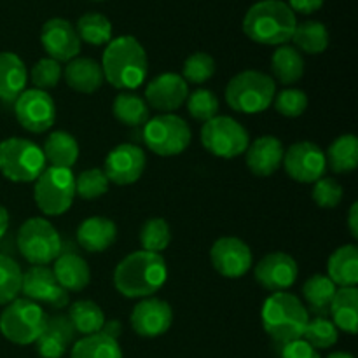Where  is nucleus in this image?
I'll return each mask as SVG.
<instances>
[{"mask_svg": "<svg viewBox=\"0 0 358 358\" xmlns=\"http://www.w3.org/2000/svg\"><path fill=\"white\" fill-rule=\"evenodd\" d=\"M168 268L163 255L138 250L122 259L114 271V285L129 299L149 297L166 283Z\"/></svg>", "mask_w": 358, "mask_h": 358, "instance_id": "f257e3e1", "label": "nucleus"}, {"mask_svg": "<svg viewBox=\"0 0 358 358\" xmlns=\"http://www.w3.org/2000/svg\"><path fill=\"white\" fill-rule=\"evenodd\" d=\"M107 83L117 90H136L145 83L149 62L143 45L131 35H121L107 44L101 58Z\"/></svg>", "mask_w": 358, "mask_h": 358, "instance_id": "f03ea898", "label": "nucleus"}, {"mask_svg": "<svg viewBox=\"0 0 358 358\" xmlns=\"http://www.w3.org/2000/svg\"><path fill=\"white\" fill-rule=\"evenodd\" d=\"M296 14L283 0H261L247 10L243 34L255 44L283 45L296 30Z\"/></svg>", "mask_w": 358, "mask_h": 358, "instance_id": "7ed1b4c3", "label": "nucleus"}, {"mask_svg": "<svg viewBox=\"0 0 358 358\" xmlns=\"http://www.w3.org/2000/svg\"><path fill=\"white\" fill-rule=\"evenodd\" d=\"M310 322L308 310L299 297L289 292H275L262 306V325L269 338L280 345L303 339L304 329Z\"/></svg>", "mask_w": 358, "mask_h": 358, "instance_id": "20e7f679", "label": "nucleus"}, {"mask_svg": "<svg viewBox=\"0 0 358 358\" xmlns=\"http://www.w3.org/2000/svg\"><path fill=\"white\" fill-rule=\"evenodd\" d=\"M276 96L273 77L259 70H245L234 76L226 87V100L241 114H261L268 110Z\"/></svg>", "mask_w": 358, "mask_h": 358, "instance_id": "39448f33", "label": "nucleus"}, {"mask_svg": "<svg viewBox=\"0 0 358 358\" xmlns=\"http://www.w3.org/2000/svg\"><path fill=\"white\" fill-rule=\"evenodd\" d=\"M44 170L45 157L37 143L20 136L0 142V173L10 182H35Z\"/></svg>", "mask_w": 358, "mask_h": 358, "instance_id": "423d86ee", "label": "nucleus"}, {"mask_svg": "<svg viewBox=\"0 0 358 358\" xmlns=\"http://www.w3.org/2000/svg\"><path fill=\"white\" fill-rule=\"evenodd\" d=\"M20 254L34 266H48L62 254V236L49 220L34 217L17 231Z\"/></svg>", "mask_w": 358, "mask_h": 358, "instance_id": "0eeeda50", "label": "nucleus"}, {"mask_svg": "<svg viewBox=\"0 0 358 358\" xmlns=\"http://www.w3.org/2000/svg\"><path fill=\"white\" fill-rule=\"evenodd\" d=\"M34 198L45 215L58 217L69 212L76 198V177L72 170L45 168L35 180Z\"/></svg>", "mask_w": 358, "mask_h": 358, "instance_id": "6e6552de", "label": "nucleus"}, {"mask_svg": "<svg viewBox=\"0 0 358 358\" xmlns=\"http://www.w3.org/2000/svg\"><path fill=\"white\" fill-rule=\"evenodd\" d=\"M45 313L30 299H14L0 315V332L14 345H31L37 341L45 324Z\"/></svg>", "mask_w": 358, "mask_h": 358, "instance_id": "1a4fd4ad", "label": "nucleus"}, {"mask_svg": "<svg viewBox=\"0 0 358 358\" xmlns=\"http://www.w3.org/2000/svg\"><path fill=\"white\" fill-rule=\"evenodd\" d=\"M191 138L189 124L175 114L156 115L143 124V142L157 156H178L187 149Z\"/></svg>", "mask_w": 358, "mask_h": 358, "instance_id": "9d476101", "label": "nucleus"}, {"mask_svg": "<svg viewBox=\"0 0 358 358\" xmlns=\"http://www.w3.org/2000/svg\"><path fill=\"white\" fill-rule=\"evenodd\" d=\"M201 143L210 154L222 159H233L247 152L250 145L248 131L227 115H217L201 128Z\"/></svg>", "mask_w": 358, "mask_h": 358, "instance_id": "9b49d317", "label": "nucleus"}, {"mask_svg": "<svg viewBox=\"0 0 358 358\" xmlns=\"http://www.w3.org/2000/svg\"><path fill=\"white\" fill-rule=\"evenodd\" d=\"M287 175L301 184H315L327 170L325 152L313 142H297L283 154Z\"/></svg>", "mask_w": 358, "mask_h": 358, "instance_id": "f8f14e48", "label": "nucleus"}, {"mask_svg": "<svg viewBox=\"0 0 358 358\" xmlns=\"http://www.w3.org/2000/svg\"><path fill=\"white\" fill-rule=\"evenodd\" d=\"M17 122L30 133H44L51 129L56 119L55 100L45 91L27 90L14 101Z\"/></svg>", "mask_w": 358, "mask_h": 358, "instance_id": "ddd939ff", "label": "nucleus"}, {"mask_svg": "<svg viewBox=\"0 0 358 358\" xmlns=\"http://www.w3.org/2000/svg\"><path fill=\"white\" fill-rule=\"evenodd\" d=\"M212 266L224 278H241L252 268V250L243 240L236 236H224L213 243L210 250Z\"/></svg>", "mask_w": 358, "mask_h": 358, "instance_id": "4468645a", "label": "nucleus"}, {"mask_svg": "<svg viewBox=\"0 0 358 358\" xmlns=\"http://www.w3.org/2000/svg\"><path fill=\"white\" fill-rule=\"evenodd\" d=\"M147 157L140 147L133 143H121L114 147L105 157L103 173L108 182L115 185L135 184L145 170Z\"/></svg>", "mask_w": 358, "mask_h": 358, "instance_id": "2eb2a0df", "label": "nucleus"}, {"mask_svg": "<svg viewBox=\"0 0 358 358\" xmlns=\"http://www.w3.org/2000/svg\"><path fill=\"white\" fill-rule=\"evenodd\" d=\"M21 292L34 303L49 304L56 310L69 304V292L59 285L52 269L48 266H31L23 275Z\"/></svg>", "mask_w": 358, "mask_h": 358, "instance_id": "dca6fc26", "label": "nucleus"}, {"mask_svg": "<svg viewBox=\"0 0 358 358\" xmlns=\"http://www.w3.org/2000/svg\"><path fill=\"white\" fill-rule=\"evenodd\" d=\"M41 42L49 58L58 63L70 62L80 52V38L76 27L63 17H51L41 30Z\"/></svg>", "mask_w": 358, "mask_h": 358, "instance_id": "f3484780", "label": "nucleus"}, {"mask_svg": "<svg viewBox=\"0 0 358 358\" xmlns=\"http://www.w3.org/2000/svg\"><path fill=\"white\" fill-rule=\"evenodd\" d=\"M299 268L294 257L285 252L268 254L255 266V280L269 292H285L296 283Z\"/></svg>", "mask_w": 358, "mask_h": 358, "instance_id": "a211bd4d", "label": "nucleus"}, {"mask_svg": "<svg viewBox=\"0 0 358 358\" xmlns=\"http://www.w3.org/2000/svg\"><path fill=\"white\" fill-rule=\"evenodd\" d=\"M187 96L189 84L182 79V76L173 72L154 77L145 87V103L156 110L166 112V114L182 107Z\"/></svg>", "mask_w": 358, "mask_h": 358, "instance_id": "6ab92c4d", "label": "nucleus"}, {"mask_svg": "<svg viewBox=\"0 0 358 358\" xmlns=\"http://www.w3.org/2000/svg\"><path fill=\"white\" fill-rule=\"evenodd\" d=\"M131 327L142 338H159L173 322V311L166 301L161 299H143L133 308Z\"/></svg>", "mask_w": 358, "mask_h": 358, "instance_id": "aec40b11", "label": "nucleus"}, {"mask_svg": "<svg viewBox=\"0 0 358 358\" xmlns=\"http://www.w3.org/2000/svg\"><path fill=\"white\" fill-rule=\"evenodd\" d=\"M73 338H76V331L69 317H62V315L48 317L41 336L35 341L37 353L42 358H62L72 346Z\"/></svg>", "mask_w": 358, "mask_h": 358, "instance_id": "412c9836", "label": "nucleus"}, {"mask_svg": "<svg viewBox=\"0 0 358 358\" xmlns=\"http://www.w3.org/2000/svg\"><path fill=\"white\" fill-rule=\"evenodd\" d=\"M283 154V143L276 136H261L247 149L248 170L257 177H269L282 166Z\"/></svg>", "mask_w": 358, "mask_h": 358, "instance_id": "4be33fe9", "label": "nucleus"}, {"mask_svg": "<svg viewBox=\"0 0 358 358\" xmlns=\"http://www.w3.org/2000/svg\"><path fill=\"white\" fill-rule=\"evenodd\" d=\"M117 238V226L107 217H90L77 229V241L80 247L93 254L105 252Z\"/></svg>", "mask_w": 358, "mask_h": 358, "instance_id": "5701e85b", "label": "nucleus"}, {"mask_svg": "<svg viewBox=\"0 0 358 358\" xmlns=\"http://www.w3.org/2000/svg\"><path fill=\"white\" fill-rule=\"evenodd\" d=\"M27 66L14 52H0V100L16 101L27 86Z\"/></svg>", "mask_w": 358, "mask_h": 358, "instance_id": "b1692460", "label": "nucleus"}, {"mask_svg": "<svg viewBox=\"0 0 358 358\" xmlns=\"http://www.w3.org/2000/svg\"><path fill=\"white\" fill-rule=\"evenodd\" d=\"M65 80L72 90L79 93L90 94L100 90L103 84V70L100 63L91 58H73L70 59L65 69Z\"/></svg>", "mask_w": 358, "mask_h": 358, "instance_id": "393cba45", "label": "nucleus"}, {"mask_svg": "<svg viewBox=\"0 0 358 358\" xmlns=\"http://www.w3.org/2000/svg\"><path fill=\"white\" fill-rule=\"evenodd\" d=\"M56 280L66 292H79L86 289L91 280V271L87 262L77 254H59L52 268Z\"/></svg>", "mask_w": 358, "mask_h": 358, "instance_id": "a878e982", "label": "nucleus"}, {"mask_svg": "<svg viewBox=\"0 0 358 358\" xmlns=\"http://www.w3.org/2000/svg\"><path fill=\"white\" fill-rule=\"evenodd\" d=\"M42 152H44L45 163L51 164L52 168L72 170V166L79 159V143L70 133L52 131L45 138Z\"/></svg>", "mask_w": 358, "mask_h": 358, "instance_id": "bb28decb", "label": "nucleus"}, {"mask_svg": "<svg viewBox=\"0 0 358 358\" xmlns=\"http://www.w3.org/2000/svg\"><path fill=\"white\" fill-rule=\"evenodd\" d=\"M329 278L334 285L357 287L358 283V248L355 245L339 247L329 257L327 262Z\"/></svg>", "mask_w": 358, "mask_h": 358, "instance_id": "cd10ccee", "label": "nucleus"}, {"mask_svg": "<svg viewBox=\"0 0 358 358\" xmlns=\"http://www.w3.org/2000/svg\"><path fill=\"white\" fill-rule=\"evenodd\" d=\"M329 313L332 315V324L336 329L357 334L358 325V290L357 287H341L336 290V296L331 303Z\"/></svg>", "mask_w": 358, "mask_h": 358, "instance_id": "c85d7f7f", "label": "nucleus"}, {"mask_svg": "<svg viewBox=\"0 0 358 358\" xmlns=\"http://www.w3.org/2000/svg\"><path fill=\"white\" fill-rule=\"evenodd\" d=\"M271 72L282 84H294L304 76V58L292 45H280L271 58Z\"/></svg>", "mask_w": 358, "mask_h": 358, "instance_id": "c756f323", "label": "nucleus"}, {"mask_svg": "<svg viewBox=\"0 0 358 358\" xmlns=\"http://www.w3.org/2000/svg\"><path fill=\"white\" fill-rule=\"evenodd\" d=\"M336 285L327 275H313L303 287V296L308 306L318 317H325L331 310V303L336 296Z\"/></svg>", "mask_w": 358, "mask_h": 358, "instance_id": "7c9ffc66", "label": "nucleus"}, {"mask_svg": "<svg viewBox=\"0 0 358 358\" xmlns=\"http://www.w3.org/2000/svg\"><path fill=\"white\" fill-rule=\"evenodd\" d=\"M70 358H122V350L117 339L105 336L103 332L84 336L72 346Z\"/></svg>", "mask_w": 358, "mask_h": 358, "instance_id": "2f4dec72", "label": "nucleus"}, {"mask_svg": "<svg viewBox=\"0 0 358 358\" xmlns=\"http://www.w3.org/2000/svg\"><path fill=\"white\" fill-rule=\"evenodd\" d=\"M297 51L306 55H320L329 48V31L320 21H304L297 23L292 38Z\"/></svg>", "mask_w": 358, "mask_h": 358, "instance_id": "473e14b6", "label": "nucleus"}, {"mask_svg": "<svg viewBox=\"0 0 358 358\" xmlns=\"http://www.w3.org/2000/svg\"><path fill=\"white\" fill-rule=\"evenodd\" d=\"M325 159L336 173H350L358 164V140L355 135H341L331 143Z\"/></svg>", "mask_w": 358, "mask_h": 358, "instance_id": "72a5a7b5", "label": "nucleus"}, {"mask_svg": "<svg viewBox=\"0 0 358 358\" xmlns=\"http://www.w3.org/2000/svg\"><path fill=\"white\" fill-rule=\"evenodd\" d=\"M69 320L73 331L79 334H98L105 324V315L101 308L93 301H77L70 306Z\"/></svg>", "mask_w": 358, "mask_h": 358, "instance_id": "f704fd0d", "label": "nucleus"}, {"mask_svg": "<svg viewBox=\"0 0 358 358\" xmlns=\"http://www.w3.org/2000/svg\"><path fill=\"white\" fill-rule=\"evenodd\" d=\"M112 112L126 126H142L149 121V105L133 93H119L112 103Z\"/></svg>", "mask_w": 358, "mask_h": 358, "instance_id": "c9c22d12", "label": "nucleus"}, {"mask_svg": "<svg viewBox=\"0 0 358 358\" xmlns=\"http://www.w3.org/2000/svg\"><path fill=\"white\" fill-rule=\"evenodd\" d=\"M80 42L91 45H103L112 41V23L100 13H86L79 17L76 27Z\"/></svg>", "mask_w": 358, "mask_h": 358, "instance_id": "e433bc0d", "label": "nucleus"}, {"mask_svg": "<svg viewBox=\"0 0 358 358\" xmlns=\"http://www.w3.org/2000/svg\"><path fill=\"white\" fill-rule=\"evenodd\" d=\"M23 273L14 259L0 254V304L13 303L21 292Z\"/></svg>", "mask_w": 358, "mask_h": 358, "instance_id": "4c0bfd02", "label": "nucleus"}, {"mask_svg": "<svg viewBox=\"0 0 358 358\" xmlns=\"http://www.w3.org/2000/svg\"><path fill=\"white\" fill-rule=\"evenodd\" d=\"M170 226H168L166 220L159 219V217L145 220V224L140 229V243H142V248L145 252L161 254L170 245Z\"/></svg>", "mask_w": 358, "mask_h": 358, "instance_id": "58836bf2", "label": "nucleus"}, {"mask_svg": "<svg viewBox=\"0 0 358 358\" xmlns=\"http://www.w3.org/2000/svg\"><path fill=\"white\" fill-rule=\"evenodd\" d=\"M338 329L325 317H317L308 322L303 339L315 350H327L338 343Z\"/></svg>", "mask_w": 358, "mask_h": 358, "instance_id": "ea45409f", "label": "nucleus"}, {"mask_svg": "<svg viewBox=\"0 0 358 358\" xmlns=\"http://www.w3.org/2000/svg\"><path fill=\"white\" fill-rule=\"evenodd\" d=\"M108 178L105 177L103 170L91 168L84 170L76 178V196L83 199H98L108 191Z\"/></svg>", "mask_w": 358, "mask_h": 358, "instance_id": "a19ab883", "label": "nucleus"}, {"mask_svg": "<svg viewBox=\"0 0 358 358\" xmlns=\"http://www.w3.org/2000/svg\"><path fill=\"white\" fill-rule=\"evenodd\" d=\"M187 110L196 121L208 122L219 114V98L210 90H198L187 96Z\"/></svg>", "mask_w": 358, "mask_h": 358, "instance_id": "79ce46f5", "label": "nucleus"}, {"mask_svg": "<svg viewBox=\"0 0 358 358\" xmlns=\"http://www.w3.org/2000/svg\"><path fill=\"white\" fill-rule=\"evenodd\" d=\"M182 73H184L182 79L187 84L206 83L215 73V59L208 52H194L185 59Z\"/></svg>", "mask_w": 358, "mask_h": 358, "instance_id": "37998d69", "label": "nucleus"}, {"mask_svg": "<svg viewBox=\"0 0 358 358\" xmlns=\"http://www.w3.org/2000/svg\"><path fill=\"white\" fill-rule=\"evenodd\" d=\"M63 76L62 65H59L56 59L52 58H41L37 63L34 65L30 72V79L34 83L35 90H52V87L58 86L59 79Z\"/></svg>", "mask_w": 358, "mask_h": 358, "instance_id": "c03bdc74", "label": "nucleus"}, {"mask_svg": "<svg viewBox=\"0 0 358 358\" xmlns=\"http://www.w3.org/2000/svg\"><path fill=\"white\" fill-rule=\"evenodd\" d=\"M273 103H275V108L278 114L285 115V117H299V115H303L306 112L308 96L304 91L289 87V90L282 91L273 100Z\"/></svg>", "mask_w": 358, "mask_h": 358, "instance_id": "a18cd8bd", "label": "nucleus"}, {"mask_svg": "<svg viewBox=\"0 0 358 358\" xmlns=\"http://www.w3.org/2000/svg\"><path fill=\"white\" fill-rule=\"evenodd\" d=\"M343 194H345L343 185L336 178L322 177L313 185V201L320 208H336L341 203Z\"/></svg>", "mask_w": 358, "mask_h": 358, "instance_id": "49530a36", "label": "nucleus"}, {"mask_svg": "<svg viewBox=\"0 0 358 358\" xmlns=\"http://www.w3.org/2000/svg\"><path fill=\"white\" fill-rule=\"evenodd\" d=\"M282 358H320V355L304 339H297V341H292L283 346Z\"/></svg>", "mask_w": 358, "mask_h": 358, "instance_id": "de8ad7c7", "label": "nucleus"}, {"mask_svg": "<svg viewBox=\"0 0 358 358\" xmlns=\"http://www.w3.org/2000/svg\"><path fill=\"white\" fill-rule=\"evenodd\" d=\"M325 0H289L287 6L292 9V13H299V14H313L317 10L322 9Z\"/></svg>", "mask_w": 358, "mask_h": 358, "instance_id": "09e8293b", "label": "nucleus"}, {"mask_svg": "<svg viewBox=\"0 0 358 358\" xmlns=\"http://www.w3.org/2000/svg\"><path fill=\"white\" fill-rule=\"evenodd\" d=\"M100 332H103V334L108 336V338L117 339L119 336H121V332H122L121 322H117V320H105L103 327H101Z\"/></svg>", "mask_w": 358, "mask_h": 358, "instance_id": "8fccbe9b", "label": "nucleus"}, {"mask_svg": "<svg viewBox=\"0 0 358 358\" xmlns=\"http://www.w3.org/2000/svg\"><path fill=\"white\" fill-rule=\"evenodd\" d=\"M348 227H350V233H352V236L357 240L358 238V203H353L352 208H350Z\"/></svg>", "mask_w": 358, "mask_h": 358, "instance_id": "3c124183", "label": "nucleus"}, {"mask_svg": "<svg viewBox=\"0 0 358 358\" xmlns=\"http://www.w3.org/2000/svg\"><path fill=\"white\" fill-rule=\"evenodd\" d=\"M7 227H9V213H7V210L0 205V238L6 234Z\"/></svg>", "mask_w": 358, "mask_h": 358, "instance_id": "603ef678", "label": "nucleus"}, {"mask_svg": "<svg viewBox=\"0 0 358 358\" xmlns=\"http://www.w3.org/2000/svg\"><path fill=\"white\" fill-rule=\"evenodd\" d=\"M327 358H355V357L350 355V353H345V352H336V353H332V355H329Z\"/></svg>", "mask_w": 358, "mask_h": 358, "instance_id": "864d4df0", "label": "nucleus"}, {"mask_svg": "<svg viewBox=\"0 0 358 358\" xmlns=\"http://www.w3.org/2000/svg\"><path fill=\"white\" fill-rule=\"evenodd\" d=\"M96 2H101V0H96Z\"/></svg>", "mask_w": 358, "mask_h": 358, "instance_id": "5fc2aeb1", "label": "nucleus"}]
</instances>
